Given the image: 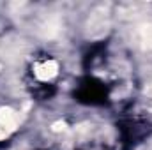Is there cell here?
<instances>
[{
  "instance_id": "4",
  "label": "cell",
  "mask_w": 152,
  "mask_h": 150,
  "mask_svg": "<svg viewBox=\"0 0 152 150\" xmlns=\"http://www.w3.org/2000/svg\"><path fill=\"white\" fill-rule=\"evenodd\" d=\"M147 92H149V94H152V85L149 87V88H147Z\"/></svg>"
},
{
  "instance_id": "3",
  "label": "cell",
  "mask_w": 152,
  "mask_h": 150,
  "mask_svg": "<svg viewBox=\"0 0 152 150\" xmlns=\"http://www.w3.org/2000/svg\"><path fill=\"white\" fill-rule=\"evenodd\" d=\"M142 34H143V39H145V42H147L149 46H152V25H149V27H143Z\"/></svg>"
},
{
  "instance_id": "1",
  "label": "cell",
  "mask_w": 152,
  "mask_h": 150,
  "mask_svg": "<svg viewBox=\"0 0 152 150\" xmlns=\"http://www.w3.org/2000/svg\"><path fill=\"white\" fill-rule=\"evenodd\" d=\"M20 125V115L9 106L0 108V140L7 138L11 133H14Z\"/></svg>"
},
{
  "instance_id": "2",
  "label": "cell",
  "mask_w": 152,
  "mask_h": 150,
  "mask_svg": "<svg viewBox=\"0 0 152 150\" xmlns=\"http://www.w3.org/2000/svg\"><path fill=\"white\" fill-rule=\"evenodd\" d=\"M32 73L39 81H51L55 76L58 74V62L53 58H44L34 64Z\"/></svg>"
}]
</instances>
